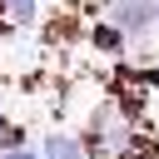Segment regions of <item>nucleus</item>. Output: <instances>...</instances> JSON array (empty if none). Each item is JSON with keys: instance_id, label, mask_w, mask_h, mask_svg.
I'll list each match as a JSON object with an SVG mask.
<instances>
[{"instance_id": "nucleus-1", "label": "nucleus", "mask_w": 159, "mask_h": 159, "mask_svg": "<svg viewBox=\"0 0 159 159\" xmlns=\"http://www.w3.org/2000/svg\"><path fill=\"white\" fill-rule=\"evenodd\" d=\"M99 20L119 25L129 35V45H149L159 40V0H99Z\"/></svg>"}, {"instance_id": "nucleus-5", "label": "nucleus", "mask_w": 159, "mask_h": 159, "mask_svg": "<svg viewBox=\"0 0 159 159\" xmlns=\"http://www.w3.org/2000/svg\"><path fill=\"white\" fill-rule=\"evenodd\" d=\"M30 134H25V124H15L5 109H0V149H10V144H25Z\"/></svg>"}, {"instance_id": "nucleus-6", "label": "nucleus", "mask_w": 159, "mask_h": 159, "mask_svg": "<svg viewBox=\"0 0 159 159\" xmlns=\"http://www.w3.org/2000/svg\"><path fill=\"white\" fill-rule=\"evenodd\" d=\"M0 159H40V149L25 139V144H10V149H0Z\"/></svg>"}, {"instance_id": "nucleus-3", "label": "nucleus", "mask_w": 159, "mask_h": 159, "mask_svg": "<svg viewBox=\"0 0 159 159\" xmlns=\"http://www.w3.org/2000/svg\"><path fill=\"white\" fill-rule=\"evenodd\" d=\"M45 20V0H0V35L35 30Z\"/></svg>"}, {"instance_id": "nucleus-4", "label": "nucleus", "mask_w": 159, "mask_h": 159, "mask_svg": "<svg viewBox=\"0 0 159 159\" xmlns=\"http://www.w3.org/2000/svg\"><path fill=\"white\" fill-rule=\"evenodd\" d=\"M35 149H40V159H89L80 134H70V129H45Z\"/></svg>"}, {"instance_id": "nucleus-2", "label": "nucleus", "mask_w": 159, "mask_h": 159, "mask_svg": "<svg viewBox=\"0 0 159 159\" xmlns=\"http://www.w3.org/2000/svg\"><path fill=\"white\" fill-rule=\"evenodd\" d=\"M84 40H89V50L94 55H104V60H129L134 55V45H129V35L119 30V25H109V20H89V30H84Z\"/></svg>"}]
</instances>
